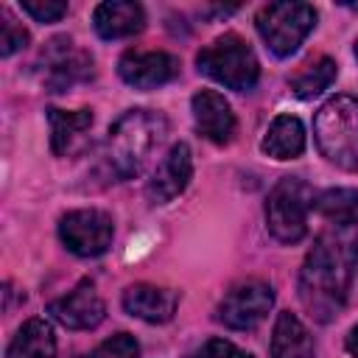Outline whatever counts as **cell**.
<instances>
[{
	"instance_id": "6da1fadb",
	"label": "cell",
	"mask_w": 358,
	"mask_h": 358,
	"mask_svg": "<svg viewBox=\"0 0 358 358\" xmlns=\"http://www.w3.org/2000/svg\"><path fill=\"white\" fill-rule=\"evenodd\" d=\"M358 266V229L330 227L313 241L299 268V302L316 322H330L347 302Z\"/></svg>"
},
{
	"instance_id": "7a4b0ae2",
	"label": "cell",
	"mask_w": 358,
	"mask_h": 358,
	"mask_svg": "<svg viewBox=\"0 0 358 358\" xmlns=\"http://www.w3.org/2000/svg\"><path fill=\"white\" fill-rule=\"evenodd\" d=\"M168 120L151 109H129L109 129L103 145V168L115 179H131L143 171L151 151L165 140Z\"/></svg>"
},
{
	"instance_id": "3957f363",
	"label": "cell",
	"mask_w": 358,
	"mask_h": 358,
	"mask_svg": "<svg viewBox=\"0 0 358 358\" xmlns=\"http://www.w3.org/2000/svg\"><path fill=\"white\" fill-rule=\"evenodd\" d=\"M313 137L327 162L358 173V98L336 95L322 103L313 117Z\"/></svg>"
},
{
	"instance_id": "277c9868",
	"label": "cell",
	"mask_w": 358,
	"mask_h": 358,
	"mask_svg": "<svg viewBox=\"0 0 358 358\" xmlns=\"http://www.w3.org/2000/svg\"><path fill=\"white\" fill-rule=\"evenodd\" d=\"M196 64H199V73L210 76L213 81H218L235 92L252 90L260 76L255 50L238 34H224L215 42H210L207 48H201L196 56Z\"/></svg>"
},
{
	"instance_id": "5b68a950",
	"label": "cell",
	"mask_w": 358,
	"mask_h": 358,
	"mask_svg": "<svg viewBox=\"0 0 358 358\" xmlns=\"http://www.w3.org/2000/svg\"><path fill=\"white\" fill-rule=\"evenodd\" d=\"M316 196L310 185L296 176H282L266 201V227L280 243H296L308 232V210Z\"/></svg>"
},
{
	"instance_id": "8992f818",
	"label": "cell",
	"mask_w": 358,
	"mask_h": 358,
	"mask_svg": "<svg viewBox=\"0 0 358 358\" xmlns=\"http://www.w3.org/2000/svg\"><path fill=\"white\" fill-rule=\"evenodd\" d=\"M257 34L274 56H291L316 25V11L308 3H268L255 17Z\"/></svg>"
},
{
	"instance_id": "52a82bcc",
	"label": "cell",
	"mask_w": 358,
	"mask_h": 358,
	"mask_svg": "<svg viewBox=\"0 0 358 358\" xmlns=\"http://www.w3.org/2000/svg\"><path fill=\"white\" fill-rule=\"evenodd\" d=\"M39 78L50 92H64L81 81H90L95 73V62L87 50H81L70 36H56L39 53Z\"/></svg>"
},
{
	"instance_id": "ba28073f",
	"label": "cell",
	"mask_w": 358,
	"mask_h": 358,
	"mask_svg": "<svg viewBox=\"0 0 358 358\" xmlns=\"http://www.w3.org/2000/svg\"><path fill=\"white\" fill-rule=\"evenodd\" d=\"M112 218L103 210H73L59 221L62 243L78 257H98L112 246Z\"/></svg>"
},
{
	"instance_id": "9c48e42d",
	"label": "cell",
	"mask_w": 358,
	"mask_h": 358,
	"mask_svg": "<svg viewBox=\"0 0 358 358\" xmlns=\"http://www.w3.org/2000/svg\"><path fill=\"white\" fill-rule=\"evenodd\" d=\"M271 305H274L271 285L260 280H249L224 294V299L215 308V319L229 330H252L268 316Z\"/></svg>"
},
{
	"instance_id": "30bf717a",
	"label": "cell",
	"mask_w": 358,
	"mask_h": 358,
	"mask_svg": "<svg viewBox=\"0 0 358 358\" xmlns=\"http://www.w3.org/2000/svg\"><path fill=\"white\" fill-rule=\"evenodd\" d=\"M117 73L134 90H154L179 76V59L165 50H126L117 62Z\"/></svg>"
},
{
	"instance_id": "8fae6325",
	"label": "cell",
	"mask_w": 358,
	"mask_h": 358,
	"mask_svg": "<svg viewBox=\"0 0 358 358\" xmlns=\"http://www.w3.org/2000/svg\"><path fill=\"white\" fill-rule=\"evenodd\" d=\"M48 313L59 324H64L70 330H90V327H98L103 322L106 305H103L101 294L95 291V285L90 280H84L70 294H64L62 299L50 302L48 305Z\"/></svg>"
},
{
	"instance_id": "7c38bea8",
	"label": "cell",
	"mask_w": 358,
	"mask_h": 358,
	"mask_svg": "<svg viewBox=\"0 0 358 358\" xmlns=\"http://www.w3.org/2000/svg\"><path fill=\"white\" fill-rule=\"evenodd\" d=\"M193 176V159H190V148L185 143L171 145V151L162 157V162L157 165L154 176L145 185V196L151 204H165L171 199H176L187 182Z\"/></svg>"
},
{
	"instance_id": "4fadbf2b",
	"label": "cell",
	"mask_w": 358,
	"mask_h": 358,
	"mask_svg": "<svg viewBox=\"0 0 358 358\" xmlns=\"http://www.w3.org/2000/svg\"><path fill=\"white\" fill-rule=\"evenodd\" d=\"M193 106V123H196V131L201 137H207L210 143H229L232 134H235V112L229 106V101L215 92V90H201L193 95L190 101Z\"/></svg>"
},
{
	"instance_id": "5bb4252c",
	"label": "cell",
	"mask_w": 358,
	"mask_h": 358,
	"mask_svg": "<svg viewBox=\"0 0 358 358\" xmlns=\"http://www.w3.org/2000/svg\"><path fill=\"white\" fill-rule=\"evenodd\" d=\"M179 305V294L171 288H159V285H148V282H137L129 285L123 291V308L129 316H137L148 324H162L176 313Z\"/></svg>"
},
{
	"instance_id": "9a60e30c",
	"label": "cell",
	"mask_w": 358,
	"mask_h": 358,
	"mask_svg": "<svg viewBox=\"0 0 358 358\" xmlns=\"http://www.w3.org/2000/svg\"><path fill=\"white\" fill-rule=\"evenodd\" d=\"M92 25L101 39H126L143 31L145 11L140 3H101L92 14Z\"/></svg>"
},
{
	"instance_id": "2e32d148",
	"label": "cell",
	"mask_w": 358,
	"mask_h": 358,
	"mask_svg": "<svg viewBox=\"0 0 358 358\" xmlns=\"http://www.w3.org/2000/svg\"><path fill=\"white\" fill-rule=\"evenodd\" d=\"M50 120V148L59 157H70L84 145V137L92 126V112L90 109H48Z\"/></svg>"
},
{
	"instance_id": "e0dca14e",
	"label": "cell",
	"mask_w": 358,
	"mask_h": 358,
	"mask_svg": "<svg viewBox=\"0 0 358 358\" xmlns=\"http://www.w3.org/2000/svg\"><path fill=\"white\" fill-rule=\"evenodd\" d=\"M271 358H316L308 327L291 310H282L274 322Z\"/></svg>"
},
{
	"instance_id": "ac0fdd59",
	"label": "cell",
	"mask_w": 358,
	"mask_h": 358,
	"mask_svg": "<svg viewBox=\"0 0 358 358\" xmlns=\"http://www.w3.org/2000/svg\"><path fill=\"white\" fill-rule=\"evenodd\" d=\"M263 151L274 159H294L305 151V129L294 115H277L263 137Z\"/></svg>"
},
{
	"instance_id": "d6986e66",
	"label": "cell",
	"mask_w": 358,
	"mask_h": 358,
	"mask_svg": "<svg viewBox=\"0 0 358 358\" xmlns=\"http://www.w3.org/2000/svg\"><path fill=\"white\" fill-rule=\"evenodd\" d=\"M6 358H56L53 327L45 319H28L8 344Z\"/></svg>"
},
{
	"instance_id": "ffe728a7",
	"label": "cell",
	"mask_w": 358,
	"mask_h": 358,
	"mask_svg": "<svg viewBox=\"0 0 358 358\" xmlns=\"http://www.w3.org/2000/svg\"><path fill=\"white\" fill-rule=\"evenodd\" d=\"M336 73H338V67L330 56H313L291 76V90L299 98H313L336 81Z\"/></svg>"
},
{
	"instance_id": "44dd1931",
	"label": "cell",
	"mask_w": 358,
	"mask_h": 358,
	"mask_svg": "<svg viewBox=\"0 0 358 358\" xmlns=\"http://www.w3.org/2000/svg\"><path fill=\"white\" fill-rule=\"evenodd\" d=\"M313 207L333 221V227H355L358 224V190L352 187H333L316 196Z\"/></svg>"
},
{
	"instance_id": "7402d4cb",
	"label": "cell",
	"mask_w": 358,
	"mask_h": 358,
	"mask_svg": "<svg viewBox=\"0 0 358 358\" xmlns=\"http://www.w3.org/2000/svg\"><path fill=\"white\" fill-rule=\"evenodd\" d=\"M28 45V31L3 8L0 11V56H11Z\"/></svg>"
},
{
	"instance_id": "603a6c76",
	"label": "cell",
	"mask_w": 358,
	"mask_h": 358,
	"mask_svg": "<svg viewBox=\"0 0 358 358\" xmlns=\"http://www.w3.org/2000/svg\"><path fill=\"white\" fill-rule=\"evenodd\" d=\"M137 355H140L137 338L129 336V333H115L112 338H106L103 344H98L90 358H137Z\"/></svg>"
},
{
	"instance_id": "cb8c5ba5",
	"label": "cell",
	"mask_w": 358,
	"mask_h": 358,
	"mask_svg": "<svg viewBox=\"0 0 358 358\" xmlns=\"http://www.w3.org/2000/svg\"><path fill=\"white\" fill-rule=\"evenodd\" d=\"M20 6L36 22H56L67 14V3H62V0H22Z\"/></svg>"
},
{
	"instance_id": "d4e9b609",
	"label": "cell",
	"mask_w": 358,
	"mask_h": 358,
	"mask_svg": "<svg viewBox=\"0 0 358 358\" xmlns=\"http://www.w3.org/2000/svg\"><path fill=\"white\" fill-rule=\"evenodd\" d=\"M187 358H252L246 350H241V347H235L232 341H227V338H210V341H204L201 347H196Z\"/></svg>"
},
{
	"instance_id": "484cf974",
	"label": "cell",
	"mask_w": 358,
	"mask_h": 358,
	"mask_svg": "<svg viewBox=\"0 0 358 358\" xmlns=\"http://www.w3.org/2000/svg\"><path fill=\"white\" fill-rule=\"evenodd\" d=\"M347 350H350V355L352 358H358V324L350 330V336H347Z\"/></svg>"
},
{
	"instance_id": "4316f807",
	"label": "cell",
	"mask_w": 358,
	"mask_h": 358,
	"mask_svg": "<svg viewBox=\"0 0 358 358\" xmlns=\"http://www.w3.org/2000/svg\"><path fill=\"white\" fill-rule=\"evenodd\" d=\"M355 59H358V42H355Z\"/></svg>"
}]
</instances>
